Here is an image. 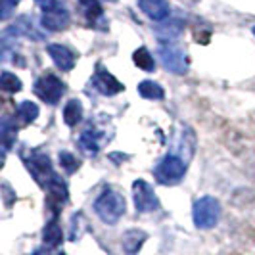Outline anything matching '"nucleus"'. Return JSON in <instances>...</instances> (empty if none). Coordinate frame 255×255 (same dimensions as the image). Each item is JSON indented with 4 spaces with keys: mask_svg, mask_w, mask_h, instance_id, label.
Wrapping results in <instances>:
<instances>
[{
    "mask_svg": "<svg viewBox=\"0 0 255 255\" xmlns=\"http://www.w3.org/2000/svg\"><path fill=\"white\" fill-rule=\"evenodd\" d=\"M64 92H65L64 83L56 75H50V73L38 77L37 83H35V94L44 104H50V106L60 102V98L64 96Z\"/></svg>",
    "mask_w": 255,
    "mask_h": 255,
    "instance_id": "20e7f679",
    "label": "nucleus"
},
{
    "mask_svg": "<svg viewBox=\"0 0 255 255\" xmlns=\"http://www.w3.org/2000/svg\"><path fill=\"white\" fill-rule=\"evenodd\" d=\"M140 10L153 21H163L169 17V4L167 0H138Z\"/></svg>",
    "mask_w": 255,
    "mask_h": 255,
    "instance_id": "ddd939ff",
    "label": "nucleus"
},
{
    "mask_svg": "<svg viewBox=\"0 0 255 255\" xmlns=\"http://www.w3.org/2000/svg\"><path fill=\"white\" fill-rule=\"evenodd\" d=\"M15 6H17V0H0V21L10 19Z\"/></svg>",
    "mask_w": 255,
    "mask_h": 255,
    "instance_id": "bb28decb",
    "label": "nucleus"
},
{
    "mask_svg": "<svg viewBox=\"0 0 255 255\" xmlns=\"http://www.w3.org/2000/svg\"><path fill=\"white\" fill-rule=\"evenodd\" d=\"M92 81H94V85H96L98 92L104 94V96H114V94H119V92L125 90V87H123V85H121L110 71H106L104 67L96 71V75H94Z\"/></svg>",
    "mask_w": 255,
    "mask_h": 255,
    "instance_id": "9d476101",
    "label": "nucleus"
},
{
    "mask_svg": "<svg viewBox=\"0 0 255 255\" xmlns=\"http://www.w3.org/2000/svg\"><path fill=\"white\" fill-rule=\"evenodd\" d=\"M64 119L69 127H75L77 123L83 119V106L79 100H69L64 110Z\"/></svg>",
    "mask_w": 255,
    "mask_h": 255,
    "instance_id": "aec40b11",
    "label": "nucleus"
},
{
    "mask_svg": "<svg viewBox=\"0 0 255 255\" xmlns=\"http://www.w3.org/2000/svg\"><path fill=\"white\" fill-rule=\"evenodd\" d=\"M132 202H134V207L138 213H150L159 207V200H157L153 188L142 179L132 182Z\"/></svg>",
    "mask_w": 255,
    "mask_h": 255,
    "instance_id": "39448f33",
    "label": "nucleus"
},
{
    "mask_svg": "<svg viewBox=\"0 0 255 255\" xmlns=\"http://www.w3.org/2000/svg\"><path fill=\"white\" fill-rule=\"evenodd\" d=\"M148 240V232H144L140 229H130L123 234V240H121V246H123V252L127 255H136L140 252V248L144 246V242Z\"/></svg>",
    "mask_w": 255,
    "mask_h": 255,
    "instance_id": "f8f14e48",
    "label": "nucleus"
},
{
    "mask_svg": "<svg viewBox=\"0 0 255 255\" xmlns=\"http://www.w3.org/2000/svg\"><path fill=\"white\" fill-rule=\"evenodd\" d=\"M157 56L161 60V65L165 67L167 71L182 75L188 71V56L180 50L177 44L173 42H165L163 46L157 48Z\"/></svg>",
    "mask_w": 255,
    "mask_h": 255,
    "instance_id": "7ed1b4c3",
    "label": "nucleus"
},
{
    "mask_svg": "<svg viewBox=\"0 0 255 255\" xmlns=\"http://www.w3.org/2000/svg\"><path fill=\"white\" fill-rule=\"evenodd\" d=\"M69 21H71V15L62 6H56L52 10H44L42 19H40L42 27L48 29V31H64V29H67Z\"/></svg>",
    "mask_w": 255,
    "mask_h": 255,
    "instance_id": "6e6552de",
    "label": "nucleus"
},
{
    "mask_svg": "<svg viewBox=\"0 0 255 255\" xmlns=\"http://www.w3.org/2000/svg\"><path fill=\"white\" fill-rule=\"evenodd\" d=\"M0 90H2V92H8V94L19 92V90H21V81H19V77L10 73V71L0 73Z\"/></svg>",
    "mask_w": 255,
    "mask_h": 255,
    "instance_id": "5701e85b",
    "label": "nucleus"
},
{
    "mask_svg": "<svg viewBox=\"0 0 255 255\" xmlns=\"http://www.w3.org/2000/svg\"><path fill=\"white\" fill-rule=\"evenodd\" d=\"M81 2V6H83V10H85V15H87V19L89 21H96V19H100L102 17V4H100V0H79Z\"/></svg>",
    "mask_w": 255,
    "mask_h": 255,
    "instance_id": "b1692460",
    "label": "nucleus"
},
{
    "mask_svg": "<svg viewBox=\"0 0 255 255\" xmlns=\"http://www.w3.org/2000/svg\"><path fill=\"white\" fill-rule=\"evenodd\" d=\"M35 4H38L42 10H52V8L60 6V4H58V0H35Z\"/></svg>",
    "mask_w": 255,
    "mask_h": 255,
    "instance_id": "cd10ccee",
    "label": "nucleus"
},
{
    "mask_svg": "<svg viewBox=\"0 0 255 255\" xmlns=\"http://www.w3.org/2000/svg\"><path fill=\"white\" fill-rule=\"evenodd\" d=\"M46 190L50 194L52 200H56L58 205H64L67 202V198H69V192H67V184H65L62 177H58V175H54L52 180L46 184Z\"/></svg>",
    "mask_w": 255,
    "mask_h": 255,
    "instance_id": "2eb2a0df",
    "label": "nucleus"
},
{
    "mask_svg": "<svg viewBox=\"0 0 255 255\" xmlns=\"http://www.w3.org/2000/svg\"><path fill=\"white\" fill-rule=\"evenodd\" d=\"M25 165L29 169V173L35 177V180H37L40 186H44V188H46V184L52 180V177L56 175L54 169H52L50 157L44 155V153H33L31 157L25 159Z\"/></svg>",
    "mask_w": 255,
    "mask_h": 255,
    "instance_id": "0eeeda50",
    "label": "nucleus"
},
{
    "mask_svg": "<svg viewBox=\"0 0 255 255\" xmlns=\"http://www.w3.org/2000/svg\"><path fill=\"white\" fill-rule=\"evenodd\" d=\"M58 255H67V254H64V252H60V254H58Z\"/></svg>",
    "mask_w": 255,
    "mask_h": 255,
    "instance_id": "c85d7f7f",
    "label": "nucleus"
},
{
    "mask_svg": "<svg viewBox=\"0 0 255 255\" xmlns=\"http://www.w3.org/2000/svg\"><path fill=\"white\" fill-rule=\"evenodd\" d=\"M62 229L58 225V221H50L44 230H42V242L46 244L48 248H54V246H60L62 244Z\"/></svg>",
    "mask_w": 255,
    "mask_h": 255,
    "instance_id": "dca6fc26",
    "label": "nucleus"
},
{
    "mask_svg": "<svg viewBox=\"0 0 255 255\" xmlns=\"http://www.w3.org/2000/svg\"><path fill=\"white\" fill-rule=\"evenodd\" d=\"M17 2H19V0H17Z\"/></svg>",
    "mask_w": 255,
    "mask_h": 255,
    "instance_id": "7c9ffc66",
    "label": "nucleus"
},
{
    "mask_svg": "<svg viewBox=\"0 0 255 255\" xmlns=\"http://www.w3.org/2000/svg\"><path fill=\"white\" fill-rule=\"evenodd\" d=\"M138 94H140L142 98H146V100H161L165 96L163 89L157 83H153V81H142L140 85H138Z\"/></svg>",
    "mask_w": 255,
    "mask_h": 255,
    "instance_id": "f3484780",
    "label": "nucleus"
},
{
    "mask_svg": "<svg viewBox=\"0 0 255 255\" xmlns=\"http://www.w3.org/2000/svg\"><path fill=\"white\" fill-rule=\"evenodd\" d=\"M46 50H48V54H50V58L54 60L58 69L71 71L75 67V52L71 48H67L64 44H50Z\"/></svg>",
    "mask_w": 255,
    "mask_h": 255,
    "instance_id": "9b49d317",
    "label": "nucleus"
},
{
    "mask_svg": "<svg viewBox=\"0 0 255 255\" xmlns=\"http://www.w3.org/2000/svg\"><path fill=\"white\" fill-rule=\"evenodd\" d=\"M180 33H182V23H179V21H171V23H165L161 27H155V35L163 38L165 42L175 40L177 37H180Z\"/></svg>",
    "mask_w": 255,
    "mask_h": 255,
    "instance_id": "4be33fe9",
    "label": "nucleus"
},
{
    "mask_svg": "<svg viewBox=\"0 0 255 255\" xmlns=\"http://www.w3.org/2000/svg\"><path fill=\"white\" fill-rule=\"evenodd\" d=\"M60 165L64 167L67 173H75L77 169L81 167V161L77 159L75 155H71L69 152H62L60 153Z\"/></svg>",
    "mask_w": 255,
    "mask_h": 255,
    "instance_id": "a878e982",
    "label": "nucleus"
},
{
    "mask_svg": "<svg viewBox=\"0 0 255 255\" xmlns=\"http://www.w3.org/2000/svg\"><path fill=\"white\" fill-rule=\"evenodd\" d=\"M79 148L87 153V155L94 157V155L98 153V150H100V134H98L94 128L85 130V132L81 134V138H79Z\"/></svg>",
    "mask_w": 255,
    "mask_h": 255,
    "instance_id": "4468645a",
    "label": "nucleus"
},
{
    "mask_svg": "<svg viewBox=\"0 0 255 255\" xmlns=\"http://www.w3.org/2000/svg\"><path fill=\"white\" fill-rule=\"evenodd\" d=\"M252 31H254V35H255V25H254V27H252Z\"/></svg>",
    "mask_w": 255,
    "mask_h": 255,
    "instance_id": "c756f323",
    "label": "nucleus"
},
{
    "mask_svg": "<svg viewBox=\"0 0 255 255\" xmlns=\"http://www.w3.org/2000/svg\"><path fill=\"white\" fill-rule=\"evenodd\" d=\"M132 62L136 67H140L142 71H153V67H155V62H153L152 54L148 52L146 46H140V48H136L134 54H132Z\"/></svg>",
    "mask_w": 255,
    "mask_h": 255,
    "instance_id": "6ab92c4d",
    "label": "nucleus"
},
{
    "mask_svg": "<svg viewBox=\"0 0 255 255\" xmlns=\"http://www.w3.org/2000/svg\"><path fill=\"white\" fill-rule=\"evenodd\" d=\"M85 229H87V221L83 217V213H75V217L71 219V232H69V238H71V240H79Z\"/></svg>",
    "mask_w": 255,
    "mask_h": 255,
    "instance_id": "393cba45",
    "label": "nucleus"
},
{
    "mask_svg": "<svg viewBox=\"0 0 255 255\" xmlns=\"http://www.w3.org/2000/svg\"><path fill=\"white\" fill-rule=\"evenodd\" d=\"M125 209H127L125 198L114 188H106L94 202V211L106 225H115L125 215Z\"/></svg>",
    "mask_w": 255,
    "mask_h": 255,
    "instance_id": "f257e3e1",
    "label": "nucleus"
},
{
    "mask_svg": "<svg viewBox=\"0 0 255 255\" xmlns=\"http://www.w3.org/2000/svg\"><path fill=\"white\" fill-rule=\"evenodd\" d=\"M186 173V163L180 159L179 155H167L165 159L155 169V177L163 184H175L179 182Z\"/></svg>",
    "mask_w": 255,
    "mask_h": 255,
    "instance_id": "423d86ee",
    "label": "nucleus"
},
{
    "mask_svg": "<svg viewBox=\"0 0 255 255\" xmlns=\"http://www.w3.org/2000/svg\"><path fill=\"white\" fill-rule=\"evenodd\" d=\"M194 148H196L194 134H192L190 128H184V136H180V152H179V157L184 163L190 161V157L194 155Z\"/></svg>",
    "mask_w": 255,
    "mask_h": 255,
    "instance_id": "a211bd4d",
    "label": "nucleus"
},
{
    "mask_svg": "<svg viewBox=\"0 0 255 255\" xmlns=\"http://www.w3.org/2000/svg\"><path fill=\"white\" fill-rule=\"evenodd\" d=\"M192 219L198 229H213L221 219V204L213 196H204L196 200V204L192 207Z\"/></svg>",
    "mask_w": 255,
    "mask_h": 255,
    "instance_id": "f03ea898",
    "label": "nucleus"
},
{
    "mask_svg": "<svg viewBox=\"0 0 255 255\" xmlns=\"http://www.w3.org/2000/svg\"><path fill=\"white\" fill-rule=\"evenodd\" d=\"M15 117H17V121L27 125L38 117V106H35L33 102H21L15 110Z\"/></svg>",
    "mask_w": 255,
    "mask_h": 255,
    "instance_id": "412c9836",
    "label": "nucleus"
},
{
    "mask_svg": "<svg viewBox=\"0 0 255 255\" xmlns=\"http://www.w3.org/2000/svg\"><path fill=\"white\" fill-rule=\"evenodd\" d=\"M17 138V125L10 117H0V165L6 157V152L15 144Z\"/></svg>",
    "mask_w": 255,
    "mask_h": 255,
    "instance_id": "1a4fd4ad",
    "label": "nucleus"
}]
</instances>
